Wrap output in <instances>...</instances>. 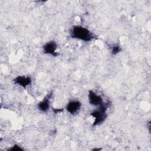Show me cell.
<instances>
[{"instance_id": "1", "label": "cell", "mask_w": 151, "mask_h": 151, "mask_svg": "<svg viewBox=\"0 0 151 151\" xmlns=\"http://www.w3.org/2000/svg\"><path fill=\"white\" fill-rule=\"evenodd\" d=\"M70 34L73 38L87 42L93 40L95 37L89 29L80 25L74 26Z\"/></svg>"}, {"instance_id": "2", "label": "cell", "mask_w": 151, "mask_h": 151, "mask_svg": "<svg viewBox=\"0 0 151 151\" xmlns=\"http://www.w3.org/2000/svg\"><path fill=\"white\" fill-rule=\"evenodd\" d=\"M107 104L103 103L100 106L98 109L94 110L91 113V115L95 118L93 124L97 125L101 123L106 118V110L107 109Z\"/></svg>"}, {"instance_id": "3", "label": "cell", "mask_w": 151, "mask_h": 151, "mask_svg": "<svg viewBox=\"0 0 151 151\" xmlns=\"http://www.w3.org/2000/svg\"><path fill=\"white\" fill-rule=\"evenodd\" d=\"M88 100L91 104L96 106H100L104 103L102 97L100 96L97 95L93 91H89Z\"/></svg>"}, {"instance_id": "4", "label": "cell", "mask_w": 151, "mask_h": 151, "mask_svg": "<svg viewBox=\"0 0 151 151\" xmlns=\"http://www.w3.org/2000/svg\"><path fill=\"white\" fill-rule=\"evenodd\" d=\"M57 44L54 41H49L47 42L43 47V50L45 53L48 54L50 55H52L56 56L57 55L55 52L57 49Z\"/></svg>"}, {"instance_id": "5", "label": "cell", "mask_w": 151, "mask_h": 151, "mask_svg": "<svg viewBox=\"0 0 151 151\" xmlns=\"http://www.w3.org/2000/svg\"><path fill=\"white\" fill-rule=\"evenodd\" d=\"M81 103L78 101H70L67 106L66 109L67 111L70 114H76L80 109Z\"/></svg>"}, {"instance_id": "6", "label": "cell", "mask_w": 151, "mask_h": 151, "mask_svg": "<svg viewBox=\"0 0 151 151\" xmlns=\"http://www.w3.org/2000/svg\"><path fill=\"white\" fill-rule=\"evenodd\" d=\"M51 96H52L51 94H47V96L41 102L39 103L38 105V107L41 111L45 112L49 109L50 106V99H51Z\"/></svg>"}, {"instance_id": "7", "label": "cell", "mask_w": 151, "mask_h": 151, "mask_svg": "<svg viewBox=\"0 0 151 151\" xmlns=\"http://www.w3.org/2000/svg\"><path fill=\"white\" fill-rule=\"evenodd\" d=\"M14 83L22 87H26L31 83V80L29 77L18 76L14 80Z\"/></svg>"}, {"instance_id": "8", "label": "cell", "mask_w": 151, "mask_h": 151, "mask_svg": "<svg viewBox=\"0 0 151 151\" xmlns=\"http://www.w3.org/2000/svg\"><path fill=\"white\" fill-rule=\"evenodd\" d=\"M120 51H121V48L119 46H118V45H116V46H114L112 48L111 52H112V54L113 55H116L117 53H119Z\"/></svg>"}, {"instance_id": "9", "label": "cell", "mask_w": 151, "mask_h": 151, "mask_svg": "<svg viewBox=\"0 0 151 151\" xmlns=\"http://www.w3.org/2000/svg\"><path fill=\"white\" fill-rule=\"evenodd\" d=\"M9 150H12V151H14V150H17V151H18V150H22L23 149L21 148L20 146H18V145H14V146H13L12 147H11L10 149H9Z\"/></svg>"}]
</instances>
